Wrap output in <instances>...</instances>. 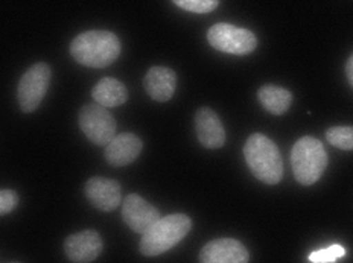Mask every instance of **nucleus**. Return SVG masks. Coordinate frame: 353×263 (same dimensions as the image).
Masks as SVG:
<instances>
[{"instance_id": "obj_8", "label": "nucleus", "mask_w": 353, "mask_h": 263, "mask_svg": "<svg viewBox=\"0 0 353 263\" xmlns=\"http://www.w3.org/2000/svg\"><path fill=\"white\" fill-rule=\"evenodd\" d=\"M122 218L132 231L142 236L161 219L159 210L137 193H131L123 200Z\"/></svg>"}, {"instance_id": "obj_3", "label": "nucleus", "mask_w": 353, "mask_h": 263, "mask_svg": "<svg viewBox=\"0 0 353 263\" xmlns=\"http://www.w3.org/2000/svg\"><path fill=\"white\" fill-rule=\"evenodd\" d=\"M190 229H192V221L186 215L174 213L161 218L142 236L141 253L148 257L163 254L181 242Z\"/></svg>"}, {"instance_id": "obj_4", "label": "nucleus", "mask_w": 353, "mask_h": 263, "mask_svg": "<svg viewBox=\"0 0 353 263\" xmlns=\"http://www.w3.org/2000/svg\"><path fill=\"white\" fill-rule=\"evenodd\" d=\"M294 177L303 186L317 182L327 166V152L320 140L314 137H301L291 151Z\"/></svg>"}, {"instance_id": "obj_12", "label": "nucleus", "mask_w": 353, "mask_h": 263, "mask_svg": "<svg viewBox=\"0 0 353 263\" xmlns=\"http://www.w3.org/2000/svg\"><path fill=\"white\" fill-rule=\"evenodd\" d=\"M195 131L200 143L208 149L223 148L225 143V129L218 114L209 107H203L195 114Z\"/></svg>"}, {"instance_id": "obj_10", "label": "nucleus", "mask_w": 353, "mask_h": 263, "mask_svg": "<svg viewBox=\"0 0 353 263\" xmlns=\"http://www.w3.org/2000/svg\"><path fill=\"white\" fill-rule=\"evenodd\" d=\"M85 198L101 211H113L122 201L121 185L116 180L92 177L85 182Z\"/></svg>"}, {"instance_id": "obj_17", "label": "nucleus", "mask_w": 353, "mask_h": 263, "mask_svg": "<svg viewBox=\"0 0 353 263\" xmlns=\"http://www.w3.org/2000/svg\"><path fill=\"white\" fill-rule=\"evenodd\" d=\"M326 140L343 151H353V127H332L326 131Z\"/></svg>"}, {"instance_id": "obj_16", "label": "nucleus", "mask_w": 353, "mask_h": 263, "mask_svg": "<svg viewBox=\"0 0 353 263\" xmlns=\"http://www.w3.org/2000/svg\"><path fill=\"white\" fill-rule=\"evenodd\" d=\"M257 98L267 112L276 116L285 114L292 104V94L290 90L271 84L261 87L257 92Z\"/></svg>"}, {"instance_id": "obj_1", "label": "nucleus", "mask_w": 353, "mask_h": 263, "mask_svg": "<svg viewBox=\"0 0 353 263\" xmlns=\"http://www.w3.org/2000/svg\"><path fill=\"white\" fill-rule=\"evenodd\" d=\"M70 55L85 67L102 69L119 58L121 41L110 31H87L73 39Z\"/></svg>"}, {"instance_id": "obj_7", "label": "nucleus", "mask_w": 353, "mask_h": 263, "mask_svg": "<svg viewBox=\"0 0 353 263\" xmlns=\"http://www.w3.org/2000/svg\"><path fill=\"white\" fill-rule=\"evenodd\" d=\"M50 75L52 72L46 63L34 64L31 69L26 70L17 87V99L21 112L32 113L39 108L49 90Z\"/></svg>"}, {"instance_id": "obj_19", "label": "nucleus", "mask_w": 353, "mask_h": 263, "mask_svg": "<svg viewBox=\"0 0 353 263\" xmlns=\"http://www.w3.org/2000/svg\"><path fill=\"white\" fill-rule=\"evenodd\" d=\"M345 254V250L341 245H332L325 250H317L309 255V260L312 263H332L336 259L343 257Z\"/></svg>"}, {"instance_id": "obj_11", "label": "nucleus", "mask_w": 353, "mask_h": 263, "mask_svg": "<svg viewBox=\"0 0 353 263\" xmlns=\"http://www.w3.org/2000/svg\"><path fill=\"white\" fill-rule=\"evenodd\" d=\"M250 254L239 240L223 238L205 244L200 254L201 263H248Z\"/></svg>"}, {"instance_id": "obj_15", "label": "nucleus", "mask_w": 353, "mask_h": 263, "mask_svg": "<svg viewBox=\"0 0 353 263\" xmlns=\"http://www.w3.org/2000/svg\"><path fill=\"white\" fill-rule=\"evenodd\" d=\"M92 96L97 104L104 108L121 107L128 99V90L119 79L116 78H102L101 81L93 87Z\"/></svg>"}, {"instance_id": "obj_6", "label": "nucleus", "mask_w": 353, "mask_h": 263, "mask_svg": "<svg viewBox=\"0 0 353 263\" xmlns=\"http://www.w3.org/2000/svg\"><path fill=\"white\" fill-rule=\"evenodd\" d=\"M208 40L213 49L230 55L252 54L257 46V39L252 31L230 23L213 25L208 32Z\"/></svg>"}, {"instance_id": "obj_22", "label": "nucleus", "mask_w": 353, "mask_h": 263, "mask_svg": "<svg viewBox=\"0 0 353 263\" xmlns=\"http://www.w3.org/2000/svg\"><path fill=\"white\" fill-rule=\"evenodd\" d=\"M14 263H19V262H14Z\"/></svg>"}, {"instance_id": "obj_18", "label": "nucleus", "mask_w": 353, "mask_h": 263, "mask_svg": "<svg viewBox=\"0 0 353 263\" xmlns=\"http://www.w3.org/2000/svg\"><path fill=\"white\" fill-rule=\"evenodd\" d=\"M174 5L180 6L181 10L195 14H208L213 10H216V6L219 3L216 0H175Z\"/></svg>"}, {"instance_id": "obj_13", "label": "nucleus", "mask_w": 353, "mask_h": 263, "mask_svg": "<svg viewBox=\"0 0 353 263\" xmlns=\"http://www.w3.org/2000/svg\"><path fill=\"white\" fill-rule=\"evenodd\" d=\"M143 148V142L141 137H137L132 133H123L117 136L114 140L105 146V160L107 162L116 166L122 167L131 165L134 160L141 156Z\"/></svg>"}, {"instance_id": "obj_20", "label": "nucleus", "mask_w": 353, "mask_h": 263, "mask_svg": "<svg viewBox=\"0 0 353 263\" xmlns=\"http://www.w3.org/2000/svg\"><path fill=\"white\" fill-rule=\"evenodd\" d=\"M19 206V195L11 189H3L0 192V215H8Z\"/></svg>"}, {"instance_id": "obj_21", "label": "nucleus", "mask_w": 353, "mask_h": 263, "mask_svg": "<svg viewBox=\"0 0 353 263\" xmlns=\"http://www.w3.org/2000/svg\"><path fill=\"white\" fill-rule=\"evenodd\" d=\"M345 75H347L349 84L353 87V54L350 55L347 64H345Z\"/></svg>"}, {"instance_id": "obj_14", "label": "nucleus", "mask_w": 353, "mask_h": 263, "mask_svg": "<svg viewBox=\"0 0 353 263\" xmlns=\"http://www.w3.org/2000/svg\"><path fill=\"white\" fill-rule=\"evenodd\" d=\"M143 85L150 98L157 102H166L174 96L176 89V73L165 67V65H154L146 72Z\"/></svg>"}, {"instance_id": "obj_2", "label": "nucleus", "mask_w": 353, "mask_h": 263, "mask_svg": "<svg viewBox=\"0 0 353 263\" xmlns=\"http://www.w3.org/2000/svg\"><path fill=\"white\" fill-rule=\"evenodd\" d=\"M245 162L257 180L265 185H277L283 177L282 156L277 145L267 136L256 133L244 146Z\"/></svg>"}, {"instance_id": "obj_9", "label": "nucleus", "mask_w": 353, "mask_h": 263, "mask_svg": "<svg viewBox=\"0 0 353 263\" xmlns=\"http://www.w3.org/2000/svg\"><path fill=\"white\" fill-rule=\"evenodd\" d=\"M104 242L97 230H84L69 236L64 242V251L73 263H90L99 257Z\"/></svg>"}, {"instance_id": "obj_5", "label": "nucleus", "mask_w": 353, "mask_h": 263, "mask_svg": "<svg viewBox=\"0 0 353 263\" xmlns=\"http://www.w3.org/2000/svg\"><path fill=\"white\" fill-rule=\"evenodd\" d=\"M78 123L81 131L94 145L107 146L117 137L116 119L107 108L99 104H87L81 108Z\"/></svg>"}]
</instances>
